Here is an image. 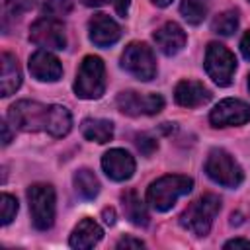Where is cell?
<instances>
[{"label": "cell", "mask_w": 250, "mask_h": 250, "mask_svg": "<svg viewBox=\"0 0 250 250\" xmlns=\"http://www.w3.org/2000/svg\"><path fill=\"white\" fill-rule=\"evenodd\" d=\"M225 248H246V250H250V240H246V238H232V240L225 242Z\"/></svg>", "instance_id": "cell-31"}, {"label": "cell", "mask_w": 250, "mask_h": 250, "mask_svg": "<svg viewBox=\"0 0 250 250\" xmlns=\"http://www.w3.org/2000/svg\"><path fill=\"white\" fill-rule=\"evenodd\" d=\"M72 10V2L70 0H47L43 4V16L47 18H64L66 14H70Z\"/></svg>", "instance_id": "cell-25"}, {"label": "cell", "mask_w": 250, "mask_h": 250, "mask_svg": "<svg viewBox=\"0 0 250 250\" xmlns=\"http://www.w3.org/2000/svg\"><path fill=\"white\" fill-rule=\"evenodd\" d=\"M47 115H49V105H43L31 100L16 102L8 109V121L14 125V129H20L25 133H35L41 129L45 131Z\"/></svg>", "instance_id": "cell-6"}, {"label": "cell", "mask_w": 250, "mask_h": 250, "mask_svg": "<svg viewBox=\"0 0 250 250\" xmlns=\"http://www.w3.org/2000/svg\"><path fill=\"white\" fill-rule=\"evenodd\" d=\"M209 121L213 127H234V125H244L250 121V105L242 100L227 98L219 102L211 113Z\"/></svg>", "instance_id": "cell-11"}, {"label": "cell", "mask_w": 250, "mask_h": 250, "mask_svg": "<svg viewBox=\"0 0 250 250\" xmlns=\"http://www.w3.org/2000/svg\"><path fill=\"white\" fill-rule=\"evenodd\" d=\"M27 68L31 72L33 78L41 80V82H55L62 76V64L61 61L49 53L47 49H39L29 57Z\"/></svg>", "instance_id": "cell-12"}, {"label": "cell", "mask_w": 250, "mask_h": 250, "mask_svg": "<svg viewBox=\"0 0 250 250\" xmlns=\"http://www.w3.org/2000/svg\"><path fill=\"white\" fill-rule=\"evenodd\" d=\"M135 145H137V148L145 154V156H150L154 150H156V139H152V137H148V135H139L137 137V141H135Z\"/></svg>", "instance_id": "cell-28"}, {"label": "cell", "mask_w": 250, "mask_h": 250, "mask_svg": "<svg viewBox=\"0 0 250 250\" xmlns=\"http://www.w3.org/2000/svg\"><path fill=\"white\" fill-rule=\"evenodd\" d=\"M84 6H90V8H96V6H104V4H107L109 0H80Z\"/></svg>", "instance_id": "cell-35"}, {"label": "cell", "mask_w": 250, "mask_h": 250, "mask_svg": "<svg viewBox=\"0 0 250 250\" xmlns=\"http://www.w3.org/2000/svg\"><path fill=\"white\" fill-rule=\"evenodd\" d=\"M31 223L37 230H47L55 223V189L49 184H33L27 189Z\"/></svg>", "instance_id": "cell-4"}, {"label": "cell", "mask_w": 250, "mask_h": 250, "mask_svg": "<svg viewBox=\"0 0 250 250\" xmlns=\"http://www.w3.org/2000/svg\"><path fill=\"white\" fill-rule=\"evenodd\" d=\"M238 27V12L236 10H227L223 14H219L213 23H211V29L219 35H232Z\"/></svg>", "instance_id": "cell-24"}, {"label": "cell", "mask_w": 250, "mask_h": 250, "mask_svg": "<svg viewBox=\"0 0 250 250\" xmlns=\"http://www.w3.org/2000/svg\"><path fill=\"white\" fill-rule=\"evenodd\" d=\"M193 188V180L182 174H168L152 182L146 189V201L156 211H168L182 197L188 195Z\"/></svg>", "instance_id": "cell-1"}, {"label": "cell", "mask_w": 250, "mask_h": 250, "mask_svg": "<svg viewBox=\"0 0 250 250\" xmlns=\"http://www.w3.org/2000/svg\"><path fill=\"white\" fill-rule=\"evenodd\" d=\"M154 43H156V47L164 53V55H168V57H172V55H176V53H180L182 49H184V45H186V31L176 23V21H168V23H164L162 27H158L156 31H154Z\"/></svg>", "instance_id": "cell-15"}, {"label": "cell", "mask_w": 250, "mask_h": 250, "mask_svg": "<svg viewBox=\"0 0 250 250\" xmlns=\"http://www.w3.org/2000/svg\"><path fill=\"white\" fill-rule=\"evenodd\" d=\"M174 100L182 107H197L211 100V92L197 80H182L174 90Z\"/></svg>", "instance_id": "cell-16"}, {"label": "cell", "mask_w": 250, "mask_h": 250, "mask_svg": "<svg viewBox=\"0 0 250 250\" xmlns=\"http://www.w3.org/2000/svg\"><path fill=\"white\" fill-rule=\"evenodd\" d=\"M0 211H2V225H10L18 213V201L10 193H2L0 197Z\"/></svg>", "instance_id": "cell-26"}, {"label": "cell", "mask_w": 250, "mask_h": 250, "mask_svg": "<svg viewBox=\"0 0 250 250\" xmlns=\"http://www.w3.org/2000/svg\"><path fill=\"white\" fill-rule=\"evenodd\" d=\"M21 84V70L18 59L12 53H2V80H0V94L4 98L12 96Z\"/></svg>", "instance_id": "cell-18"}, {"label": "cell", "mask_w": 250, "mask_h": 250, "mask_svg": "<svg viewBox=\"0 0 250 250\" xmlns=\"http://www.w3.org/2000/svg\"><path fill=\"white\" fill-rule=\"evenodd\" d=\"M205 72L209 78L219 86H229L232 82L234 70H236V59L234 55L221 43H209L205 51Z\"/></svg>", "instance_id": "cell-8"}, {"label": "cell", "mask_w": 250, "mask_h": 250, "mask_svg": "<svg viewBox=\"0 0 250 250\" xmlns=\"http://www.w3.org/2000/svg\"><path fill=\"white\" fill-rule=\"evenodd\" d=\"M74 182V189L82 199H94L100 193V182L96 178V174L88 168H80L74 172L72 176Z\"/></svg>", "instance_id": "cell-22"}, {"label": "cell", "mask_w": 250, "mask_h": 250, "mask_svg": "<svg viewBox=\"0 0 250 250\" xmlns=\"http://www.w3.org/2000/svg\"><path fill=\"white\" fill-rule=\"evenodd\" d=\"M152 4H156V6H160V8H164V6H168V4H172V0H150Z\"/></svg>", "instance_id": "cell-36"}, {"label": "cell", "mask_w": 250, "mask_h": 250, "mask_svg": "<svg viewBox=\"0 0 250 250\" xmlns=\"http://www.w3.org/2000/svg\"><path fill=\"white\" fill-rule=\"evenodd\" d=\"M10 141H12V133L8 129V123H2V145L6 146V145H10Z\"/></svg>", "instance_id": "cell-34"}, {"label": "cell", "mask_w": 250, "mask_h": 250, "mask_svg": "<svg viewBox=\"0 0 250 250\" xmlns=\"http://www.w3.org/2000/svg\"><path fill=\"white\" fill-rule=\"evenodd\" d=\"M102 236H104V230L94 219H82L74 227V230L68 238V244L78 250H88V248L96 246L102 240Z\"/></svg>", "instance_id": "cell-17"}, {"label": "cell", "mask_w": 250, "mask_h": 250, "mask_svg": "<svg viewBox=\"0 0 250 250\" xmlns=\"http://www.w3.org/2000/svg\"><path fill=\"white\" fill-rule=\"evenodd\" d=\"M129 4H131V0H113L115 12H117L121 18H125V16H127V12H129Z\"/></svg>", "instance_id": "cell-32"}, {"label": "cell", "mask_w": 250, "mask_h": 250, "mask_svg": "<svg viewBox=\"0 0 250 250\" xmlns=\"http://www.w3.org/2000/svg\"><path fill=\"white\" fill-rule=\"evenodd\" d=\"M230 223H232V225H240V215H238V213H236V215L232 213V219H230Z\"/></svg>", "instance_id": "cell-37"}, {"label": "cell", "mask_w": 250, "mask_h": 250, "mask_svg": "<svg viewBox=\"0 0 250 250\" xmlns=\"http://www.w3.org/2000/svg\"><path fill=\"white\" fill-rule=\"evenodd\" d=\"M80 129H82L84 139L100 143V145L113 139V123L107 119H84Z\"/></svg>", "instance_id": "cell-21"}, {"label": "cell", "mask_w": 250, "mask_h": 250, "mask_svg": "<svg viewBox=\"0 0 250 250\" xmlns=\"http://www.w3.org/2000/svg\"><path fill=\"white\" fill-rule=\"evenodd\" d=\"M115 246H117V248H143V246H145V242H143V240H139V238L125 236V238H121Z\"/></svg>", "instance_id": "cell-29"}, {"label": "cell", "mask_w": 250, "mask_h": 250, "mask_svg": "<svg viewBox=\"0 0 250 250\" xmlns=\"http://www.w3.org/2000/svg\"><path fill=\"white\" fill-rule=\"evenodd\" d=\"M121 203H123V211L125 217L137 225V227H146L148 225V211L146 205L143 203V199L139 197V193L135 189H127L121 193Z\"/></svg>", "instance_id": "cell-19"}, {"label": "cell", "mask_w": 250, "mask_h": 250, "mask_svg": "<svg viewBox=\"0 0 250 250\" xmlns=\"http://www.w3.org/2000/svg\"><path fill=\"white\" fill-rule=\"evenodd\" d=\"M35 2L37 0H4V10L8 16L18 18V16L25 14L27 10H31L35 6Z\"/></svg>", "instance_id": "cell-27"}, {"label": "cell", "mask_w": 250, "mask_h": 250, "mask_svg": "<svg viewBox=\"0 0 250 250\" xmlns=\"http://www.w3.org/2000/svg\"><path fill=\"white\" fill-rule=\"evenodd\" d=\"M248 88H250V76H248Z\"/></svg>", "instance_id": "cell-38"}, {"label": "cell", "mask_w": 250, "mask_h": 250, "mask_svg": "<svg viewBox=\"0 0 250 250\" xmlns=\"http://www.w3.org/2000/svg\"><path fill=\"white\" fill-rule=\"evenodd\" d=\"M72 127V117L70 111L62 105H49V115H47V127L45 131L51 137H64Z\"/></svg>", "instance_id": "cell-20"}, {"label": "cell", "mask_w": 250, "mask_h": 250, "mask_svg": "<svg viewBox=\"0 0 250 250\" xmlns=\"http://www.w3.org/2000/svg\"><path fill=\"white\" fill-rule=\"evenodd\" d=\"M117 107L125 115H154L164 107V98L160 94H139L133 90L121 92L117 96Z\"/></svg>", "instance_id": "cell-10"}, {"label": "cell", "mask_w": 250, "mask_h": 250, "mask_svg": "<svg viewBox=\"0 0 250 250\" xmlns=\"http://www.w3.org/2000/svg\"><path fill=\"white\" fill-rule=\"evenodd\" d=\"M105 92V66L100 57L88 55L82 59L76 80H74V94L82 100H98Z\"/></svg>", "instance_id": "cell-3"}, {"label": "cell", "mask_w": 250, "mask_h": 250, "mask_svg": "<svg viewBox=\"0 0 250 250\" xmlns=\"http://www.w3.org/2000/svg\"><path fill=\"white\" fill-rule=\"evenodd\" d=\"M180 12L188 23L197 25L205 20V16L209 12V0H182Z\"/></svg>", "instance_id": "cell-23"}, {"label": "cell", "mask_w": 250, "mask_h": 250, "mask_svg": "<svg viewBox=\"0 0 250 250\" xmlns=\"http://www.w3.org/2000/svg\"><path fill=\"white\" fill-rule=\"evenodd\" d=\"M102 217H104V223H107V225H113L115 223V211L111 207H105L102 211Z\"/></svg>", "instance_id": "cell-33"}, {"label": "cell", "mask_w": 250, "mask_h": 250, "mask_svg": "<svg viewBox=\"0 0 250 250\" xmlns=\"http://www.w3.org/2000/svg\"><path fill=\"white\" fill-rule=\"evenodd\" d=\"M240 53H242V57L246 59V61H250V29L242 35V39H240Z\"/></svg>", "instance_id": "cell-30"}, {"label": "cell", "mask_w": 250, "mask_h": 250, "mask_svg": "<svg viewBox=\"0 0 250 250\" xmlns=\"http://www.w3.org/2000/svg\"><path fill=\"white\" fill-rule=\"evenodd\" d=\"M102 168L107 174V178L115 182H125L135 172V160L127 150L111 148L102 156Z\"/></svg>", "instance_id": "cell-13"}, {"label": "cell", "mask_w": 250, "mask_h": 250, "mask_svg": "<svg viewBox=\"0 0 250 250\" xmlns=\"http://www.w3.org/2000/svg\"><path fill=\"white\" fill-rule=\"evenodd\" d=\"M88 31H90V41L98 47H109L121 37V27L119 23L109 18L107 14H96L88 21Z\"/></svg>", "instance_id": "cell-14"}, {"label": "cell", "mask_w": 250, "mask_h": 250, "mask_svg": "<svg viewBox=\"0 0 250 250\" xmlns=\"http://www.w3.org/2000/svg\"><path fill=\"white\" fill-rule=\"evenodd\" d=\"M221 209V199L215 193H203L191 201L180 215V225L195 236H205Z\"/></svg>", "instance_id": "cell-2"}, {"label": "cell", "mask_w": 250, "mask_h": 250, "mask_svg": "<svg viewBox=\"0 0 250 250\" xmlns=\"http://www.w3.org/2000/svg\"><path fill=\"white\" fill-rule=\"evenodd\" d=\"M29 41L35 43L41 49H55L61 51L66 47V33H64V25L61 20L57 18H39L37 21L31 23L29 27Z\"/></svg>", "instance_id": "cell-9"}, {"label": "cell", "mask_w": 250, "mask_h": 250, "mask_svg": "<svg viewBox=\"0 0 250 250\" xmlns=\"http://www.w3.org/2000/svg\"><path fill=\"white\" fill-rule=\"evenodd\" d=\"M205 172L213 182H217L225 188H236L244 180V174H242V168L238 166V162L223 148H213L207 154Z\"/></svg>", "instance_id": "cell-5"}, {"label": "cell", "mask_w": 250, "mask_h": 250, "mask_svg": "<svg viewBox=\"0 0 250 250\" xmlns=\"http://www.w3.org/2000/svg\"><path fill=\"white\" fill-rule=\"evenodd\" d=\"M121 66L139 80H152L156 76V59L146 43L133 41L121 55Z\"/></svg>", "instance_id": "cell-7"}]
</instances>
